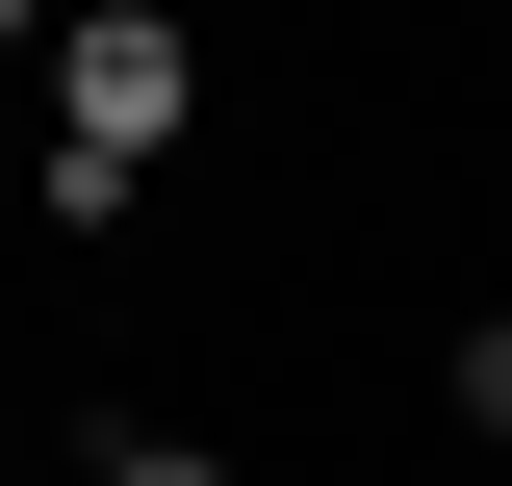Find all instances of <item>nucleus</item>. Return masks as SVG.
I'll use <instances>...</instances> for the list:
<instances>
[{"instance_id":"f257e3e1","label":"nucleus","mask_w":512,"mask_h":486,"mask_svg":"<svg viewBox=\"0 0 512 486\" xmlns=\"http://www.w3.org/2000/svg\"><path fill=\"white\" fill-rule=\"evenodd\" d=\"M52 128H77V154H180V128H205V26H180V0H77V26H52Z\"/></svg>"},{"instance_id":"f03ea898","label":"nucleus","mask_w":512,"mask_h":486,"mask_svg":"<svg viewBox=\"0 0 512 486\" xmlns=\"http://www.w3.org/2000/svg\"><path fill=\"white\" fill-rule=\"evenodd\" d=\"M128 205H154V154H77V128L26 154V231H52V256H128Z\"/></svg>"},{"instance_id":"7ed1b4c3","label":"nucleus","mask_w":512,"mask_h":486,"mask_svg":"<svg viewBox=\"0 0 512 486\" xmlns=\"http://www.w3.org/2000/svg\"><path fill=\"white\" fill-rule=\"evenodd\" d=\"M77 486H256V461H231V435H180V410H128V435H103Z\"/></svg>"},{"instance_id":"20e7f679","label":"nucleus","mask_w":512,"mask_h":486,"mask_svg":"<svg viewBox=\"0 0 512 486\" xmlns=\"http://www.w3.org/2000/svg\"><path fill=\"white\" fill-rule=\"evenodd\" d=\"M436 410H461V435H512V307H461V333H436Z\"/></svg>"},{"instance_id":"39448f33","label":"nucleus","mask_w":512,"mask_h":486,"mask_svg":"<svg viewBox=\"0 0 512 486\" xmlns=\"http://www.w3.org/2000/svg\"><path fill=\"white\" fill-rule=\"evenodd\" d=\"M0 52H26V0H0Z\"/></svg>"}]
</instances>
